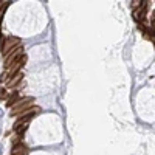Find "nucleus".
Returning a JSON list of instances; mask_svg holds the SVG:
<instances>
[{
  "mask_svg": "<svg viewBox=\"0 0 155 155\" xmlns=\"http://www.w3.org/2000/svg\"><path fill=\"white\" fill-rule=\"evenodd\" d=\"M34 104V98L33 96H25V98H20L14 106L11 107V116H17V115H22L23 112H27L28 109H31Z\"/></svg>",
  "mask_w": 155,
  "mask_h": 155,
  "instance_id": "1",
  "label": "nucleus"
},
{
  "mask_svg": "<svg viewBox=\"0 0 155 155\" xmlns=\"http://www.w3.org/2000/svg\"><path fill=\"white\" fill-rule=\"evenodd\" d=\"M37 113H41V107H37V106H33L31 109H28L27 112H23L22 115H20V118L14 123V130H17L19 127H22V126H25V124H28V121L31 120V118H34V116L37 115Z\"/></svg>",
  "mask_w": 155,
  "mask_h": 155,
  "instance_id": "2",
  "label": "nucleus"
},
{
  "mask_svg": "<svg viewBox=\"0 0 155 155\" xmlns=\"http://www.w3.org/2000/svg\"><path fill=\"white\" fill-rule=\"evenodd\" d=\"M22 56H23V47L19 45V47H16L14 50H11L9 53L3 58V67L8 70V68L12 65V64H14L16 61H19Z\"/></svg>",
  "mask_w": 155,
  "mask_h": 155,
  "instance_id": "3",
  "label": "nucleus"
},
{
  "mask_svg": "<svg viewBox=\"0 0 155 155\" xmlns=\"http://www.w3.org/2000/svg\"><path fill=\"white\" fill-rule=\"evenodd\" d=\"M20 45V39L16 37V36H9L5 39V42H3V47H2V53H3V58L9 53L11 50H14L16 47Z\"/></svg>",
  "mask_w": 155,
  "mask_h": 155,
  "instance_id": "4",
  "label": "nucleus"
},
{
  "mask_svg": "<svg viewBox=\"0 0 155 155\" xmlns=\"http://www.w3.org/2000/svg\"><path fill=\"white\" fill-rule=\"evenodd\" d=\"M147 9H149V2H143L140 8H137V9L134 11V19H135L138 23H143Z\"/></svg>",
  "mask_w": 155,
  "mask_h": 155,
  "instance_id": "5",
  "label": "nucleus"
},
{
  "mask_svg": "<svg viewBox=\"0 0 155 155\" xmlns=\"http://www.w3.org/2000/svg\"><path fill=\"white\" fill-rule=\"evenodd\" d=\"M22 79H23V73H22V71H19L17 74L11 76L9 79L6 81V87H8V88H12V87H16L17 84H20V82H22Z\"/></svg>",
  "mask_w": 155,
  "mask_h": 155,
  "instance_id": "6",
  "label": "nucleus"
},
{
  "mask_svg": "<svg viewBox=\"0 0 155 155\" xmlns=\"http://www.w3.org/2000/svg\"><path fill=\"white\" fill-rule=\"evenodd\" d=\"M23 153H27V146H25L23 143H17V144L12 146L11 155H23Z\"/></svg>",
  "mask_w": 155,
  "mask_h": 155,
  "instance_id": "7",
  "label": "nucleus"
},
{
  "mask_svg": "<svg viewBox=\"0 0 155 155\" xmlns=\"http://www.w3.org/2000/svg\"><path fill=\"white\" fill-rule=\"evenodd\" d=\"M20 99V95H19V92H14V93H11L9 96H8V99H6V107L9 109V107H12L16 104V102Z\"/></svg>",
  "mask_w": 155,
  "mask_h": 155,
  "instance_id": "8",
  "label": "nucleus"
},
{
  "mask_svg": "<svg viewBox=\"0 0 155 155\" xmlns=\"http://www.w3.org/2000/svg\"><path fill=\"white\" fill-rule=\"evenodd\" d=\"M138 28H140V31L143 33V36L147 39V41H152V33H150V30L146 27L144 23H138Z\"/></svg>",
  "mask_w": 155,
  "mask_h": 155,
  "instance_id": "9",
  "label": "nucleus"
},
{
  "mask_svg": "<svg viewBox=\"0 0 155 155\" xmlns=\"http://www.w3.org/2000/svg\"><path fill=\"white\" fill-rule=\"evenodd\" d=\"M11 3H12V2H2V3H0V23H2V20H3V14H5L6 8H8Z\"/></svg>",
  "mask_w": 155,
  "mask_h": 155,
  "instance_id": "10",
  "label": "nucleus"
},
{
  "mask_svg": "<svg viewBox=\"0 0 155 155\" xmlns=\"http://www.w3.org/2000/svg\"><path fill=\"white\" fill-rule=\"evenodd\" d=\"M8 78H9V74H8V71L5 70L2 74H0V82H6V81H8Z\"/></svg>",
  "mask_w": 155,
  "mask_h": 155,
  "instance_id": "11",
  "label": "nucleus"
},
{
  "mask_svg": "<svg viewBox=\"0 0 155 155\" xmlns=\"http://www.w3.org/2000/svg\"><path fill=\"white\" fill-rule=\"evenodd\" d=\"M6 98V88L0 87V99H5Z\"/></svg>",
  "mask_w": 155,
  "mask_h": 155,
  "instance_id": "12",
  "label": "nucleus"
},
{
  "mask_svg": "<svg viewBox=\"0 0 155 155\" xmlns=\"http://www.w3.org/2000/svg\"><path fill=\"white\" fill-rule=\"evenodd\" d=\"M152 28L155 30V19H152Z\"/></svg>",
  "mask_w": 155,
  "mask_h": 155,
  "instance_id": "13",
  "label": "nucleus"
},
{
  "mask_svg": "<svg viewBox=\"0 0 155 155\" xmlns=\"http://www.w3.org/2000/svg\"><path fill=\"white\" fill-rule=\"evenodd\" d=\"M152 41H153V44H155V33L152 34Z\"/></svg>",
  "mask_w": 155,
  "mask_h": 155,
  "instance_id": "14",
  "label": "nucleus"
},
{
  "mask_svg": "<svg viewBox=\"0 0 155 155\" xmlns=\"http://www.w3.org/2000/svg\"><path fill=\"white\" fill-rule=\"evenodd\" d=\"M23 155H27V153H23Z\"/></svg>",
  "mask_w": 155,
  "mask_h": 155,
  "instance_id": "15",
  "label": "nucleus"
}]
</instances>
